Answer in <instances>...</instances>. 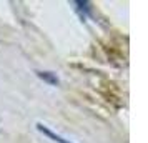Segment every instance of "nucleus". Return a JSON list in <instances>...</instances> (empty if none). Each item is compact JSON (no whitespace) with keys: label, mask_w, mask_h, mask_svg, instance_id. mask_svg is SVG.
Listing matches in <instances>:
<instances>
[{"label":"nucleus","mask_w":148,"mask_h":143,"mask_svg":"<svg viewBox=\"0 0 148 143\" xmlns=\"http://www.w3.org/2000/svg\"><path fill=\"white\" fill-rule=\"evenodd\" d=\"M37 130H38L40 133H43L45 136H48V138H50L52 142H55V143H73V142H70V140H67V138H63L62 135H57L55 131H52L45 123H42V122L37 123Z\"/></svg>","instance_id":"1"},{"label":"nucleus","mask_w":148,"mask_h":143,"mask_svg":"<svg viewBox=\"0 0 148 143\" xmlns=\"http://www.w3.org/2000/svg\"><path fill=\"white\" fill-rule=\"evenodd\" d=\"M37 73V77L40 78V80H43L45 83H48V85H53V87H57L58 83H60V80H58V77H57V73H53V72H48V70H37L35 72Z\"/></svg>","instance_id":"2"},{"label":"nucleus","mask_w":148,"mask_h":143,"mask_svg":"<svg viewBox=\"0 0 148 143\" xmlns=\"http://www.w3.org/2000/svg\"><path fill=\"white\" fill-rule=\"evenodd\" d=\"M73 5H77V10H78L83 17H85V15H90V10H92L90 2H82V0H78V2H73Z\"/></svg>","instance_id":"3"}]
</instances>
